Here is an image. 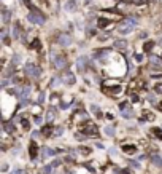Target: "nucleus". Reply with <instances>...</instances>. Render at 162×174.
<instances>
[{
	"label": "nucleus",
	"instance_id": "1",
	"mask_svg": "<svg viewBox=\"0 0 162 174\" xmlns=\"http://www.w3.org/2000/svg\"><path fill=\"white\" fill-rule=\"evenodd\" d=\"M135 26H137V19L135 18H127L124 22H121V24L118 26V30H119V34L126 35V34L132 32Z\"/></svg>",
	"mask_w": 162,
	"mask_h": 174
},
{
	"label": "nucleus",
	"instance_id": "2",
	"mask_svg": "<svg viewBox=\"0 0 162 174\" xmlns=\"http://www.w3.org/2000/svg\"><path fill=\"white\" fill-rule=\"evenodd\" d=\"M24 72H26V75H29L32 78H40V69H38V66L35 62H26Z\"/></svg>",
	"mask_w": 162,
	"mask_h": 174
},
{
	"label": "nucleus",
	"instance_id": "3",
	"mask_svg": "<svg viewBox=\"0 0 162 174\" xmlns=\"http://www.w3.org/2000/svg\"><path fill=\"white\" fill-rule=\"evenodd\" d=\"M27 19H29L32 24H38V26H41V24H45V16H43L41 13H38L37 10H32L29 14H27Z\"/></svg>",
	"mask_w": 162,
	"mask_h": 174
},
{
	"label": "nucleus",
	"instance_id": "4",
	"mask_svg": "<svg viewBox=\"0 0 162 174\" xmlns=\"http://www.w3.org/2000/svg\"><path fill=\"white\" fill-rule=\"evenodd\" d=\"M67 66V59H65V56H57V58H54V67L56 69H64V67Z\"/></svg>",
	"mask_w": 162,
	"mask_h": 174
},
{
	"label": "nucleus",
	"instance_id": "5",
	"mask_svg": "<svg viewBox=\"0 0 162 174\" xmlns=\"http://www.w3.org/2000/svg\"><path fill=\"white\" fill-rule=\"evenodd\" d=\"M89 58L88 56H80V58H78L76 59V67H78V69H80V70H84L86 69V66H89Z\"/></svg>",
	"mask_w": 162,
	"mask_h": 174
},
{
	"label": "nucleus",
	"instance_id": "6",
	"mask_svg": "<svg viewBox=\"0 0 162 174\" xmlns=\"http://www.w3.org/2000/svg\"><path fill=\"white\" fill-rule=\"evenodd\" d=\"M98 133L97 126L94 123H86V128H84V134H89V136H96Z\"/></svg>",
	"mask_w": 162,
	"mask_h": 174
},
{
	"label": "nucleus",
	"instance_id": "7",
	"mask_svg": "<svg viewBox=\"0 0 162 174\" xmlns=\"http://www.w3.org/2000/svg\"><path fill=\"white\" fill-rule=\"evenodd\" d=\"M72 42H73V38L70 37V35H67V34H64V35H61V37H59V45H62V46L72 45Z\"/></svg>",
	"mask_w": 162,
	"mask_h": 174
},
{
	"label": "nucleus",
	"instance_id": "8",
	"mask_svg": "<svg viewBox=\"0 0 162 174\" xmlns=\"http://www.w3.org/2000/svg\"><path fill=\"white\" fill-rule=\"evenodd\" d=\"M113 46H114V50H121V51H124V50H127L129 43H127V40H116Z\"/></svg>",
	"mask_w": 162,
	"mask_h": 174
},
{
	"label": "nucleus",
	"instance_id": "9",
	"mask_svg": "<svg viewBox=\"0 0 162 174\" xmlns=\"http://www.w3.org/2000/svg\"><path fill=\"white\" fill-rule=\"evenodd\" d=\"M76 8H78V5H76L75 0H69V2H65V10L67 11H76Z\"/></svg>",
	"mask_w": 162,
	"mask_h": 174
},
{
	"label": "nucleus",
	"instance_id": "10",
	"mask_svg": "<svg viewBox=\"0 0 162 174\" xmlns=\"http://www.w3.org/2000/svg\"><path fill=\"white\" fill-rule=\"evenodd\" d=\"M54 150L53 149H49V147H43V150H41V158L45 160V158H48V157H53L54 155Z\"/></svg>",
	"mask_w": 162,
	"mask_h": 174
},
{
	"label": "nucleus",
	"instance_id": "11",
	"mask_svg": "<svg viewBox=\"0 0 162 174\" xmlns=\"http://www.w3.org/2000/svg\"><path fill=\"white\" fill-rule=\"evenodd\" d=\"M62 82L69 83V85H72V83H75V75L73 74H65V77H62Z\"/></svg>",
	"mask_w": 162,
	"mask_h": 174
},
{
	"label": "nucleus",
	"instance_id": "12",
	"mask_svg": "<svg viewBox=\"0 0 162 174\" xmlns=\"http://www.w3.org/2000/svg\"><path fill=\"white\" fill-rule=\"evenodd\" d=\"M29 150H30V158H34L37 157V144H35V141H32L30 142V147H29Z\"/></svg>",
	"mask_w": 162,
	"mask_h": 174
},
{
	"label": "nucleus",
	"instance_id": "13",
	"mask_svg": "<svg viewBox=\"0 0 162 174\" xmlns=\"http://www.w3.org/2000/svg\"><path fill=\"white\" fill-rule=\"evenodd\" d=\"M151 161H153V163L156 165V166L162 168V158H161L159 155H153V157H151Z\"/></svg>",
	"mask_w": 162,
	"mask_h": 174
},
{
	"label": "nucleus",
	"instance_id": "14",
	"mask_svg": "<svg viewBox=\"0 0 162 174\" xmlns=\"http://www.w3.org/2000/svg\"><path fill=\"white\" fill-rule=\"evenodd\" d=\"M108 24H110V19H106V18H100V19L97 21V26H98V27H106Z\"/></svg>",
	"mask_w": 162,
	"mask_h": 174
},
{
	"label": "nucleus",
	"instance_id": "15",
	"mask_svg": "<svg viewBox=\"0 0 162 174\" xmlns=\"http://www.w3.org/2000/svg\"><path fill=\"white\" fill-rule=\"evenodd\" d=\"M19 32H21V27H19V24H14L13 26V38H19Z\"/></svg>",
	"mask_w": 162,
	"mask_h": 174
},
{
	"label": "nucleus",
	"instance_id": "16",
	"mask_svg": "<svg viewBox=\"0 0 162 174\" xmlns=\"http://www.w3.org/2000/svg\"><path fill=\"white\" fill-rule=\"evenodd\" d=\"M121 115L124 117V118H132L133 112H132V110H130V109H124V110H122V113H121Z\"/></svg>",
	"mask_w": 162,
	"mask_h": 174
},
{
	"label": "nucleus",
	"instance_id": "17",
	"mask_svg": "<svg viewBox=\"0 0 162 174\" xmlns=\"http://www.w3.org/2000/svg\"><path fill=\"white\" fill-rule=\"evenodd\" d=\"M124 152L126 153H133V152H137V147L135 145H124Z\"/></svg>",
	"mask_w": 162,
	"mask_h": 174
},
{
	"label": "nucleus",
	"instance_id": "18",
	"mask_svg": "<svg viewBox=\"0 0 162 174\" xmlns=\"http://www.w3.org/2000/svg\"><path fill=\"white\" fill-rule=\"evenodd\" d=\"M54 168H56V166H54L53 163H51V165H48V166H45V168H43L41 171L45 173V174H51V173H53V169H54Z\"/></svg>",
	"mask_w": 162,
	"mask_h": 174
},
{
	"label": "nucleus",
	"instance_id": "19",
	"mask_svg": "<svg viewBox=\"0 0 162 174\" xmlns=\"http://www.w3.org/2000/svg\"><path fill=\"white\" fill-rule=\"evenodd\" d=\"M86 118H88V115H86L84 112H80L78 113V115H75V120L76 121H81V120H86Z\"/></svg>",
	"mask_w": 162,
	"mask_h": 174
},
{
	"label": "nucleus",
	"instance_id": "20",
	"mask_svg": "<svg viewBox=\"0 0 162 174\" xmlns=\"http://www.w3.org/2000/svg\"><path fill=\"white\" fill-rule=\"evenodd\" d=\"M2 14H3V22L6 24V22L10 21V11H8V10H3V11H2Z\"/></svg>",
	"mask_w": 162,
	"mask_h": 174
},
{
	"label": "nucleus",
	"instance_id": "21",
	"mask_svg": "<svg viewBox=\"0 0 162 174\" xmlns=\"http://www.w3.org/2000/svg\"><path fill=\"white\" fill-rule=\"evenodd\" d=\"M103 131H105V134H108V136H114V128H111V126H106Z\"/></svg>",
	"mask_w": 162,
	"mask_h": 174
},
{
	"label": "nucleus",
	"instance_id": "22",
	"mask_svg": "<svg viewBox=\"0 0 162 174\" xmlns=\"http://www.w3.org/2000/svg\"><path fill=\"white\" fill-rule=\"evenodd\" d=\"M2 40L5 42V43H8L10 40H8V32H6V29H3L2 30Z\"/></svg>",
	"mask_w": 162,
	"mask_h": 174
},
{
	"label": "nucleus",
	"instance_id": "23",
	"mask_svg": "<svg viewBox=\"0 0 162 174\" xmlns=\"http://www.w3.org/2000/svg\"><path fill=\"white\" fill-rule=\"evenodd\" d=\"M34 123H35V125H37V126H40V125L43 123L41 117H40V115H35V117H34Z\"/></svg>",
	"mask_w": 162,
	"mask_h": 174
},
{
	"label": "nucleus",
	"instance_id": "24",
	"mask_svg": "<svg viewBox=\"0 0 162 174\" xmlns=\"http://www.w3.org/2000/svg\"><path fill=\"white\" fill-rule=\"evenodd\" d=\"M91 109H92L94 112H96V117H97V118H100V117H102V113H100V110H98L97 105H91Z\"/></svg>",
	"mask_w": 162,
	"mask_h": 174
},
{
	"label": "nucleus",
	"instance_id": "25",
	"mask_svg": "<svg viewBox=\"0 0 162 174\" xmlns=\"http://www.w3.org/2000/svg\"><path fill=\"white\" fill-rule=\"evenodd\" d=\"M62 133H64V126H59V128L54 129V136H61Z\"/></svg>",
	"mask_w": 162,
	"mask_h": 174
},
{
	"label": "nucleus",
	"instance_id": "26",
	"mask_svg": "<svg viewBox=\"0 0 162 174\" xmlns=\"http://www.w3.org/2000/svg\"><path fill=\"white\" fill-rule=\"evenodd\" d=\"M153 133L157 136V139H162V131H161L159 128H154V129H153Z\"/></svg>",
	"mask_w": 162,
	"mask_h": 174
},
{
	"label": "nucleus",
	"instance_id": "27",
	"mask_svg": "<svg viewBox=\"0 0 162 174\" xmlns=\"http://www.w3.org/2000/svg\"><path fill=\"white\" fill-rule=\"evenodd\" d=\"M30 48H40V40L35 38V40L32 42V45H30Z\"/></svg>",
	"mask_w": 162,
	"mask_h": 174
},
{
	"label": "nucleus",
	"instance_id": "28",
	"mask_svg": "<svg viewBox=\"0 0 162 174\" xmlns=\"http://www.w3.org/2000/svg\"><path fill=\"white\" fill-rule=\"evenodd\" d=\"M153 46H154V42H146L143 48H145L146 51H149V48H153Z\"/></svg>",
	"mask_w": 162,
	"mask_h": 174
},
{
	"label": "nucleus",
	"instance_id": "29",
	"mask_svg": "<svg viewBox=\"0 0 162 174\" xmlns=\"http://www.w3.org/2000/svg\"><path fill=\"white\" fill-rule=\"evenodd\" d=\"M151 62H153V64H156V66H159L161 64V59L157 56H151Z\"/></svg>",
	"mask_w": 162,
	"mask_h": 174
},
{
	"label": "nucleus",
	"instance_id": "30",
	"mask_svg": "<svg viewBox=\"0 0 162 174\" xmlns=\"http://www.w3.org/2000/svg\"><path fill=\"white\" fill-rule=\"evenodd\" d=\"M43 99H45V93H40V94H38V97H37V102H38V104H41V102H43Z\"/></svg>",
	"mask_w": 162,
	"mask_h": 174
},
{
	"label": "nucleus",
	"instance_id": "31",
	"mask_svg": "<svg viewBox=\"0 0 162 174\" xmlns=\"http://www.w3.org/2000/svg\"><path fill=\"white\" fill-rule=\"evenodd\" d=\"M43 133H45L46 136H48L49 133H53V126H46V128H43Z\"/></svg>",
	"mask_w": 162,
	"mask_h": 174
},
{
	"label": "nucleus",
	"instance_id": "32",
	"mask_svg": "<svg viewBox=\"0 0 162 174\" xmlns=\"http://www.w3.org/2000/svg\"><path fill=\"white\" fill-rule=\"evenodd\" d=\"M154 91H156V93H159V94H162V85H161V83H159V85H156V86H154Z\"/></svg>",
	"mask_w": 162,
	"mask_h": 174
},
{
	"label": "nucleus",
	"instance_id": "33",
	"mask_svg": "<svg viewBox=\"0 0 162 174\" xmlns=\"http://www.w3.org/2000/svg\"><path fill=\"white\" fill-rule=\"evenodd\" d=\"M46 118H48V121H51V120H53V118H54V110H51V109H49V112H48V117H46Z\"/></svg>",
	"mask_w": 162,
	"mask_h": 174
},
{
	"label": "nucleus",
	"instance_id": "34",
	"mask_svg": "<svg viewBox=\"0 0 162 174\" xmlns=\"http://www.w3.org/2000/svg\"><path fill=\"white\" fill-rule=\"evenodd\" d=\"M133 3H135V5H145L146 2H148V0H132Z\"/></svg>",
	"mask_w": 162,
	"mask_h": 174
},
{
	"label": "nucleus",
	"instance_id": "35",
	"mask_svg": "<svg viewBox=\"0 0 162 174\" xmlns=\"http://www.w3.org/2000/svg\"><path fill=\"white\" fill-rule=\"evenodd\" d=\"M19 61H21V54H14V58H13V62H14V64H18Z\"/></svg>",
	"mask_w": 162,
	"mask_h": 174
},
{
	"label": "nucleus",
	"instance_id": "36",
	"mask_svg": "<svg viewBox=\"0 0 162 174\" xmlns=\"http://www.w3.org/2000/svg\"><path fill=\"white\" fill-rule=\"evenodd\" d=\"M22 126H24V129H29V121H27V120H22Z\"/></svg>",
	"mask_w": 162,
	"mask_h": 174
},
{
	"label": "nucleus",
	"instance_id": "37",
	"mask_svg": "<svg viewBox=\"0 0 162 174\" xmlns=\"http://www.w3.org/2000/svg\"><path fill=\"white\" fill-rule=\"evenodd\" d=\"M130 99H132V102H138V96H137V94H132Z\"/></svg>",
	"mask_w": 162,
	"mask_h": 174
},
{
	"label": "nucleus",
	"instance_id": "38",
	"mask_svg": "<svg viewBox=\"0 0 162 174\" xmlns=\"http://www.w3.org/2000/svg\"><path fill=\"white\" fill-rule=\"evenodd\" d=\"M135 59L138 62H141V61H143V56H141V54H135Z\"/></svg>",
	"mask_w": 162,
	"mask_h": 174
},
{
	"label": "nucleus",
	"instance_id": "39",
	"mask_svg": "<svg viewBox=\"0 0 162 174\" xmlns=\"http://www.w3.org/2000/svg\"><path fill=\"white\" fill-rule=\"evenodd\" d=\"M11 174H22V169H14V171H11Z\"/></svg>",
	"mask_w": 162,
	"mask_h": 174
},
{
	"label": "nucleus",
	"instance_id": "40",
	"mask_svg": "<svg viewBox=\"0 0 162 174\" xmlns=\"http://www.w3.org/2000/svg\"><path fill=\"white\" fill-rule=\"evenodd\" d=\"M130 165H132V166H133V168H140V165H138V163H137V161H130Z\"/></svg>",
	"mask_w": 162,
	"mask_h": 174
},
{
	"label": "nucleus",
	"instance_id": "41",
	"mask_svg": "<svg viewBox=\"0 0 162 174\" xmlns=\"http://www.w3.org/2000/svg\"><path fill=\"white\" fill-rule=\"evenodd\" d=\"M149 101H151V102H156V97H154L153 94H149Z\"/></svg>",
	"mask_w": 162,
	"mask_h": 174
},
{
	"label": "nucleus",
	"instance_id": "42",
	"mask_svg": "<svg viewBox=\"0 0 162 174\" xmlns=\"http://www.w3.org/2000/svg\"><path fill=\"white\" fill-rule=\"evenodd\" d=\"M159 109H161V110H162V102H161V104H159Z\"/></svg>",
	"mask_w": 162,
	"mask_h": 174
},
{
	"label": "nucleus",
	"instance_id": "43",
	"mask_svg": "<svg viewBox=\"0 0 162 174\" xmlns=\"http://www.w3.org/2000/svg\"><path fill=\"white\" fill-rule=\"evenodd\" d=\"M86 2H89V0H86Z\"/></svg>",
	"mask_w": 162,
	"mask_h": 174
}]
</instances>
